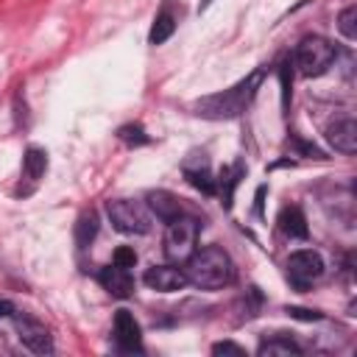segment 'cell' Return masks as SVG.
Listing matches in <instances>:
<instances>
[{
  "label": "cell",
  "mask_w": 357,
  "mask_h": 357,
  "mask_svg": "<svg viewBox=\"0 0 357 357\" xmlns=\"http://www.w3.org/2000/svg\"><path fill=\"white\" fill-rule=\"evenodd\" d=\"M279 229L293 240H304L310 234V229H307V218H304L301 206H284L279 212Z\"/></svg>",
  "instance_id": "5bb4252c"
},
{
  "label": "cell",
  "mask_w": 357,
  "mask_h": 357,
  "mask_svg": "<svg viewBox=\"0 0 357 357\" xmlns=\"http://www.w3.org/2000/svg\"><path fill=\"white\" fill-rule=\"evenodd\" d=\"M326 142L340 153L357 151V123L351 117H337L326 126Z\"/></svg>",
  "instance_id": "7c38bea8"
},
{
  "label": "cell",
  "mask_w": 357,
  "mask_h": 357,
  "mask_svg": "<svg viewBox=\"0 0 357 357\" xmlns=\"http://www.w3.org/2000/svg\"><path fill=\"white\" fill-rule=\"evenodd\" d=\"M112 262L114 265H120V268H134L137 265V251L134 248H128V245H120L117 251H114V257H112Z\"/></svg>",
  "instance_id": "7402d4cb"
},
{
  "label": "cell",
  "mask_w": 357,
  "mask_h": 357,
  "mask_svg": "<svg viewBox=\"0 0 357 357\" xmlns=\"http://www.w3.org/2000/svg\"><path fill=\"white\" fill-rule=\"evenodd\" d=\"M173 31H176V17H173L170 6H162V11L156 14V20H153V25H151L148 42H151V45H162V42H167V39L173 36Z\"/></svg>",
  "instance_id": "e0dca14e"
},
{
  "label": "cell",
  "mask_w": 357,
  "mask_h": 357,
  "mask_svg": "<svg viewBox=\"0 0 357 357\" xmlns=\"http://www.w3.org/2000/svg\"><path fill=\"white\" fill-rule=\"evenodd\" d=\"M45 170H47V153L42 148L31 145L25 151V156H22V178L31 181V184H36L45 176Z\"/></svg>",
  "instance_id": "9a60e30c"
},
{
  "label": "cell",
  "mask_w": 357,
  "mask_h": 357,
  "mask_svg": "<svg viewBox=\"0 0 357 357\" xmlns=\"http://www.w3.org/2000/svg\"><path fill=\"white\" fill-rule=\"evenodd\" d=\"M117 137H120L126 145H131V148H139V145H148V142H151V137L145 134V128H142L139 123H128V126H123V128L117 131Z\"/></svg>",
  "instance_id": "44dd1931"
},
{
  "label": "cell",
  "mask_w": 357,
  "mask_h": 357,
  "mask_svg": "<svg viewBox=\"0 0 357 357\" xmlns=\"http://www.w3.org/2000/svg\"><path fill=\"white\" fill-rule=\"evenodd\" d=\"M332 61H335V45L324 36H304L296 45V67L307 78L324 75L332 67Z\"/></svg>",
  "instance_id": "3957f363"
},
{
  "label": "cell",
  "mask_w": 357,
  "mask_h": 357,
  "mask_svg": "<svg viewBox=\"0 0 357 357\" xmlns=\"http://www.w3.org/2000/svg\"><path fill=\"white\" fill-rule=\"evenodd\" d=\"M11 318H14L17 337H20V343L28 351H33V354H53V337H50V332H47V326L42 321H36V318H31L25 312L22 315L14 312Z\"/></svg>",
  "instance_id": "52a82bcc"
},
{
  "label": "cell",
  "mask_w": 357,
  "mask_h": 357,
  "mask_svg": "<svg viewBox=\"0 0 357 357\" xmlns=\"http://www.w3.org/2000/svg\"><path fill=\"white\" fill-rule=\"evenodd\" d=\"M293 148L301 151V153H307V156H312V159H326L324 151H318L315 145H310V142H304V139H298V137H293Z\"/></svg>",
  "instance_id": "d4e9b609"
},
{
  "label": "cell",
  "mask_w": 357,
  "mask_h": 357,
  "mask_svg": "<svg viewBox=\"0 0 357 357\" xmlns=\"http://www.w3.org/2000/svg\"><path fill=\"white\" fill-rule=\"evenodd\" d=\"M262 75H265V70H254L251 75L240 78L234 86L195 100L192 103L195 114L198 117H206V120H231V117H240L248 109V103L254 100L257 86L262 84Z\"/></svg>",
  "instance_id": "6da1fadb"
},
{
  "label": "cell",
  "mask_w": 357,
  "mask_h": 357,
  "mask_svg": "<svg viewBox=\"0 0 357 357\" xmlns=\"http://www.w3.org/2000/svg\"><path fill=\"white\" fill-rule=\"evenodd\" d=\"M17 310H14V304L8 301V298H0V318H11Z\"/></svg>",
  "instance_id": "4316f807"
},
{
  "label": "cell",
  "mask_w": 357,
  "mask_h": 357,
  "mask_svg": "<svg viewBox=\"0 0 357 357\" xmlns=\"http://www.w3.org/2000/svg\"><path fill=\"white\" fill-rule=\"evenodd\" d=\"M284 312H287L290 318H298V321H321V318H324L321 312H315V310H304V307H284Z\"/></svg>",
  "instance_id": "603a6c76"
},
{
  "label": "cell",
  "mask_w": 357,
  "mask_h": 357,
  "mask_svg": "<svg viewBox=\"0 0 357 357\" xmlns=\"http://www.w3.org/2000/svg\"><path fill=\"white\" fill-rule=\"evenodd\" d=\"M184 273H187V282L201 290H223L234 282V262L223 248L206 245L187 257Z\"/></svg>",
  "instance_id": "7a4b0ae2"
},
{
  "label": "cell",
  "mask_w": 357,
  "mask_h": 357,
  "mask_svg": "<svg viewBox=\"0 0 357 357\" xmlns=\"http://www.w3.org/2000/svg\"><path fill=\"white\" fill-rule=\"evenodd\" d=\"M212 354H237V357H243V354H245V349H243V346H237V343H231V340H220V343H215V346H212Z\"/></svg>",
  "instance_id": "cb8c5ba5"
},
{
  "label": "cell",
  "mask_w": 357,
  "mask_h": 357,
  "mask_svg": "<svg viewBox=\"0 0 357 357\" xmlns=\"http://www.w3.org/2000/svg\"><path fill=\"white\" fill-rule=\"evenodd\" d=\"M148 206H151V212H153L162 223H170V220H176V218L181 215L178 198H176L173 192H167V190H153V192H148Z\"/></svg>",
  "instance_id": "4fadbf2b"
},
{
  "label": "cell",
  "mask_w": 357,
  "mask_h": 357,
  "mask_svg": "<svg viewBox=\"0 0 357 357\" xmlns=\"http://www.w3.org/2000/svg\"><path fill=\"white\" fill-rule=\"evenodd\" d=\"M142 282L151 287V290H159V293H176V290H184L190 282H187V273L176 265H153L145 271Z\"/></svg>",
  "instance_id": "ba28073f"
},
{
  "label": "cell",
  "mask_w": 357,
  "mask_h": 357,
  "mask_svg": "<svg viewBox=\"0 0 357 357\" xmlns=\"http://www.w3.org/2000/svg\"><path fill=\"white\" fill-rule=\"evenodd\" d=\"M259 357H290V354H301V346L284 335H273L271 340H262L257 349Z\"/></svg>",
  "instance_id": "2e32d148"
},
{
  "label": "cell",
  "mask_w": 357,
  "mask_h": 357,
  "mask_svg": "<svg viewBox=\"0 0 357 357\" xmlns=\"http://www.w3.org/2000/svg\"><path fill=\"white\" fill-rule=\"evenodd\" d=\"M106 215L112 220V226L120 234H145L151 231V215L145 209V204L131 201V198H114L106 204Z\"/></svg>",
  "instance_id": "277c9868"
},
{
  "label": "cell",
  "mask_w": 357,
  "mask_h": 357,
  "mask_svg": "<svg viewBox=\"0 0 357 357\" xmlns=\"http://www.w3.org/2000/svg\"><path fill=\"white\" fill-rule=\"evenodd\" d=\"M195 237H198V220L178 215L176 220L167 223V231H165V257L170 262H187V257L195 251Z\"/></svg>",
  "instance_id": "5b68a950"
},
{
  "label": "cell",
  "mask_w": 357,
  "mask_h": 357,
  "mask_svg": "<svg viewBox=\"0 0 357 357\" xmlns=\"http://www.w3.org/2000/svg\"><path fill=\"white\" fill-rule=\"evenodd\" d=\"M181 170H184V178H187L195 190H201L204 195H215V192H218V178L212 176L209 159H206L204 153H190V159H184Z\"/></svg>",
  "instance_id": "9c48e42d"
},
{
  "label": "cell",
  "mask_w": 357,
  "mask_h": 357,
  "mask_svg": "<svg viewBox=\"0 0 357 357\" xmlns=\"http://www.w3.org/2000/svg\"><path fill=\"white\" fill-rule=\"evenodd\" d=\"M98 282L103 284V290L114 298H128L134 296V276L128 268H120V265H106L98 271Z\"/></svg>",
  "instance_id": "8fae6325"
},
{
  "label": "cell",
  "mask_w": 357,
  "mask_h": 357,
  "mask_svg": "<svg viewBox=\"0 0 357 357\" xmlns=\"http://www.w3.org/2000/svg\"><path fill=\"white\" fill-rule=\"evenodd\" d=\"M262 195H265V187L257 190V215H262Z\"/></svg>",
  "instance_id": "83f0119b"
},
{
  "label": "cell",
  "mask_w": 357,
  "mask_h": 357,
  "mask_svg": "<svg viewBox=\"0 0 357 357\" xmlns=\"http://www.w3.org/2000/svg\"><path fill=\"white\" fill-rule=\"evenodd\" d=\"M209 3H212V0H204V3H201V11H204V8H206V6H209Z\"/></svg>",
  "instance_id": "f1b7e54d"
},
{
  "label": "cell",
  "mask_w": 357,
  "mask_h": 357,
  "mask_svg": "<svg viewBox=\"0 0 357 357\" xmlns=\"http://www.w3.org/2000/svg\"><path fill=\"white\" fill-rule=\"evenodd\" d=\"M279 75H282V92H284V103H287V98H290V61H284L282 67H279Z\"/></svg>",
  "instance_id": "484cf974"
},
{
  "label": "cell",
  "mask_w": 357,
  "mask_h": 357,
  "mask_svg": "<svg viewBox=\"0 0 357 357\" xmlns=\"http://www.w3.org/2000/svg\"><path fill=\"white\" fill-rule=\"evenodd\" d=\"M98 226H100L98 212H95V209H84V212L78 215V220H75V245H78V248H86V245L95 240Z\"/></svg>",
  "instance_id": "ac0fdd59"
},
{
  "label": "cell",
  "mask_w": 357,
  "mask_h": 357,
  "mask_svg": "<svg viewBox=\"0 0 357 357\" xmlns=\"http://www.w3.org/2000/svg\"><path fill=\"white\" fill-rule=\"evenodd\" d=\"M243 173H245V167H243L240 162H234L231 167H223V173H220V178H218V184H220V195H223V206H226V209H231L234 187L240 184Z\"/></svg>",
  "instance_id": "d6986e66"
},
{
  "label": "cell",
  "mask_w": 357,
  "mask_h": 357,
  "mask_svg": "<svg viewBox=\"0 0 357 357\" xmlns=\"http://www.w3.org/2000/svg\"><path fill=\"white\" fill-rule=\"evenodd\" d=\"M114 340L120 351H142V329L128 310L114 312Z\"/></svg>",
  "instance_id": "30bf717a"
},
{
  "label": "cell",
  "mask_w": 357,
  "mask_h": 357,
  "mask_svg": "<svg viewBox=\"0 0 357 357\" xmlns=\"http://www.w3.org/2000/svg\"><path fill=\"white\" fill-rule=\"evenodd\" d=\"M337 31H340L349 42L357 39V6H346V8L337 14Z\"/></svg>",
  "instance_id": "ffe728a7"
},
{
  "label": "cell",
  "mask_w": 357,
  "mask_h": 357,
  "mask_svg": "<svg viewBox=\"0 0 357 357\" xmlns=\"http://www.w3.org/2000/svg\"><path fill=\"white\" fill-rule=\"evenodd\" d=\"M321 273H324V259L318 251L301 248V251H293L287 257V279L296 290L310 287L315 279H321Z\"/></svg>",
  "instance_id": "8992f818"
}]
</instances>
